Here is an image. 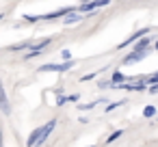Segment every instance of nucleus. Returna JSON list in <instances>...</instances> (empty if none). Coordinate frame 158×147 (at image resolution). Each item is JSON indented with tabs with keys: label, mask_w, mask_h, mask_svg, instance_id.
<instances>
[{
	"label": "nucleus",
	"mask_w": 158,
	"mask_h": 147,
	"mask_svg": "<svg viewBox=\"0 0 158 147\" xmlns=\"http://www.w3.org/2000/svg\"><path fill=\"white\" fill-rule=\"evenodd\" d=\"M56 119H50V121H46L44 125H39V128H35L33 132H31V136H28V141H26V147H39V145H44L46 141H48V136L52 134V130L56 128Z\"/></svg>",
	"instance_id": "obj_1"
},
{
	"label": "nucleus",
	"mask_w": 158,
	"mask_h": 147,
	"mask_svg": "<svg viewBox=\"0 0 158 147\" xmlns=\"http://www.w3.org/2000/svg\"><path fill=\"white\" fill-rule=\"evenodd\" d=\"M74 67V61H63V63H48V65H41L39 71H67Z\"/></svg>",
	"instance_id": "obj_2"
},
{
	"label": "nucleus",
	"mask_w": 158,
	"mask_h": 147,
	"mask_svg": "<svg viewBox=\"0 0 158 147\" xmlns=\"http://www.w3.org/2000/svg\"><path fill=\"white\" fill-rule=\"evenodd\" d=\"M50 41H52L50 37H48V39H41V41H37L35 46H31V50L26 52V56H24V59H33V56H39V54H41V50L50 46Z\"/></svg>",
	"instance_id": "obj_3"
},
{
	"label": "nucleus",
	"mask_w": 158,
	"mask_h": 147,
	"mask_svg": "<svg viewBox=\"0 0 158 147\" xmlns=\"http://www.w3.org/2000/svg\"><path fill=\"white\" fill-rule=\"evenodd\" d=\"M147 33H149V28H141V31L132 33V35H130V37L126 39V41H121V43H119V50H121V48H126V46H130V43H136V41H139L141 37H145Z\"/></svg>",
	"instance_id": "obj_4"
},
{
	"label": "nucleus",
	"mask_w": 158,
	"mask_h": 147,
	"mask_svg": "<svg viewBox=\"0 0 158 147\" xmlns=\"http://www.w3.org/2000/svg\"><path fill=\"white\" fill-rule=\"evenodd\" d=\"M147 87V80H134L130 84H121L119 89H126V91H143Z\"/></svg>",
	"instance_id": "obj_5"
},
{
	"label": "nucleus",
	"mask_w": 158,
	"mask_h": 147,
	"mask_svg": "<svg viewBox=\"0 0 158 147\" xmlns=\"http://www.w3.org/2000/svg\"><path fill=\"white\" fill-rule=\"evenodd\" d=\"M74 9L69 7V9H59V11H54V13H46V15H39L41 20H56V18H63V15H69Z\"/></svg>",
	"instance_id": "obj_6"
},
{
	"label": "nucleus",
	"mask_w": 158,
	"mask_h": 147,
	"mask_svg": "<svg viewBox=\"0 0 158 147\" xmlns=\"http://www.w3.org/2000/svg\"><path fill=\"white\" fill-rule=\"evenodd\" d=\"M147 46H149V37L145 35V37H141V39L134 43V50H132V52H145V50H147Z\"/></svg>",
	"instance_id": "obj_7"
},
{
	"label": "nucleus",
	"mask_w": 158,
	"mask_h": 147,
	"mask_svg": "<svg viewBox=\"0 0 158 147\" xmlns=\"http://www.w3.org/2000/svg\"><path fill=\"white\" fill-rule=\"evenodd\" d=\"M147 56V50L145 52H132V54H128L126 59H123V63H136V61H141V59H145Z\"/></svg>",
	"instance_id": "obj_8"
},
{
	"label": "nucleus",
	"mask_w": 158,
	"mask_h": 147,
	"mask_svg": "<svg viewBox=\"0 0 158 147\" xmlns=\"http://www.w3.org/2000/svg\"><path fill=\"white\" fill-rule=\"evenodd\" d=\"M82 20V15H78V13H69L67 18H65V24H76V22H80Z\"/></svg>",
	"instance_id": "obj_9"
},
{
	"label": "nucleus",
	"mask_w": 158,
	"mask_h": 147,
	"mask_svg": "<svg viewBox=\"0 0 158 147\" xmlns=\"http://www.w3.org/2000/svg\"><path fill=\"white\" fill-rule=\"evenodd\" d=\"M11 112V104H9V97H7V93L2 95V115H9Z\"/></svg>",
	"instance_id": "obj_10"
},
{
	"label": "nucleus",
	"mask_w": 158,
	"mask_h": 147,
	"mask_svg": "<svg viewBox=\"0 0 158 147\" xmlns=\"http://www.w3.org/2000/svg\"><path fill=\"white\" fill-rule=\"evenodd\" d=\"M154 115H156V106H145V108H143V117H145V119H152Z\"/></svg>",
	"instance_id": "obj_11"
},
{
	"label": "nucleus",
	"mask_w": 158,
	"mask_h": 147,
	"mask_svg": "<svg viewBox=\"0 0 158 147\" xmlns=\"http://www.w3.org/2000/svg\"><path fill=\"white\" fill-rule=\"evenodd\" d=\"M126 80V76L121 74V71H113V78H110V82H123Z\"/></svg>",
	"instance_id": "obj_12"
},
{
	"label": "nucleus",
	"mask_w": 158,
	"mask_h": 147,
	"mask_svg": "<svg viewBox=\"0 0 158 147\" xmlns=\"http://www.w3.org/2000/svg\"><path fill=\"white\" fill-rule=\"evenodd\" d=\"M121 134H123V130H115V132H113V134H110V136L106 138V143H113V141H117V138H119Z\"/></svg>",
	"instance_id": "obj_13"
},
{
	"label": "nucleus",
	"mask_w": 158,
	"mask_h": 147,
	"mask_svg": "<svg viewBox=\"0 0 158 147\" xmlns=\"http://www.w3.org/2000/svg\"><path fill=\"white\" fill-rule=\"evenodd\" d=\"M113 0H93V7L98 9V7H106V5H110Z\"/></svg>",
	"instance_id": "obj_14"
},
{
	"label": "nucleus",
	"mask_w": 158,
	"mask_h": 147,
	"mask_svg": "<svg viewBox=\"0 0 158 147\" xmlns=\"http://www.w3.org/2000/svg\"><path fill=\"white\" fill-rule=\"evenodd\" d=\"M24 48H28V43H18V46H11L9 50H11V52H20V50H24Z\"/></svg>",
	"instance_id": "obj_15"
},
{
	"label": "nucleus",
	"mask_w": 158,
	"mask_h": 147,
	"mask_svg": "<svg viewBox=\"0 0 158 147\" xmlns=\"http://www.w3.org/2000/svg\"><path fill=\"white\" fill-rule=\"evenodd\" d=\"M121 104H123V102H110V104L106 106V112H110V110H115V108H119Z\"/></svg>",
	"instance_id": "obj_16"
},
{
	"label": "nucleus",
	"mask_w": 158,
	"mask_h": 147,
	"mask_svg": "<svg viewBox=\"0 0 158 147\" xmlns=\"http://www.w3.org/2000/svg\"><path fill=\"white\" fill-rule=\"evenodd\" d=\"M95 104H100V102H93V104H78V108H80V110H91Z\"/></svg>",
	"instance_id": "obj_17"
},
{
	"label": "nucleus",
	"mask_w": 158,
	"mask_h": 147,
	"mask_svg": "<svg viewBox=\"0 0 158 147\" xmlns=\"http://www.w3.org/2000/svg\"><path fill=\"white\" fill-rule=\"evenodd\" d=\"M61 56H63V61H72V52H69V50H63Z\"/></svg>",
	"instance_id": "obj_18"
},
{
	"label": "nucleus",
	"mask_w": 158,
	"mask_h": 147,
	"mask_svg": "<svg viewBox=\"0 0 158 147\" xmlns=\"http://www.w3.org/2000/svg\"><path fill=\"white\" fill-rule=\"evenodd\" d=\"M149 93H154V95H156V93H158V82H154V84H152V87H149Z\"/></svg>",
	"instance_id": "obj_19"
},
{
	"label": "nucleus",
	"mask_w": 158,
	"mask_h": 147,
	"mask_svg": "<svg viewBox=\"0 0 158 147\" xmlns=\"http://www.w3.org/2000/svg\"><path fill=\"white\" fill-rule=\"evenodd\" d=\"M156 52H158V43H156Z\"/></svg>",
	"instance_id": "obj_20"
},
{
	"label": "nucleus",
	"mask_w": 158,
	"mask_h": 147,
	"mask_svg": "<svg viewBox=\"0 0 158 147\" xmlns=\"http://www.w3.org/2000/svg\"><path fill=\"white\" fill-rule=\"evenodd\" d=\"M91 147H93V145H91Z\"/></svg>",
	"instance_id": "obj_21"
}]
</instances>
